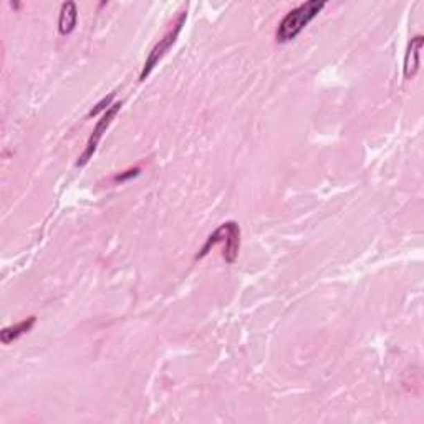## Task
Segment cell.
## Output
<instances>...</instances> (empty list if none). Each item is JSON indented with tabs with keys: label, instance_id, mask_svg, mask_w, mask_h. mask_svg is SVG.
<instances>
[{
	"label": "cell",
	"instance_id": "cell-1",
	"mask_svg": "<svg viewBox=\"0 0 424 424\" xmlns=\"http://www.w3.org/2000/svg\"><path fill=\"white\" fill-rule=\"evenodd\" d=\"M326 2H318V0H310V2L302 3V6L295 7L293 10L288 12L280 22L279 28H277V42L285 44L295 39L299 33L325 8Z\"/></svg>",
	"mask_w": 424,
	"mask_h": 424
},
{
	"label": "cell",
	"instance_id": "cell-2",
	"mask_svg": "<svg viewBox=\"0 0 424 424\" xmlns=\"http://www.w3.org/2000/svg\"><path fill=\"white\" fill-rule=\"evenodd\" d=\"M219 242L224 243V252H222V255H224L225 262L229 264L236 262L239 247H241V228H239L237 222L234 221L224 222V224L214 230L211 236L208 237V241H205L203 249L199 250V254L196 255V259L205 257V255L209 254V250H211L214 246H217Z\"/></svg>",
	"mask_w": 424,
	"mask_h": 424
},
{
	"label": "cell",
	"instance_id": "cell-3",
	"mask_svg": "<svg viewBox=\"0 0 424 424\" xmlns=\"http://www.w3.org/2000/svg\"><path fill=\"white\" fill-rule=\"evenodd\" d=\"M186 19H187V12L183 10L181 14H179L178 19H176V22L171 25L169 30L165 33V37H163V39L159 40L156 45H154V48L151 50L149 57L146 58L145 66H142V71H141V75H140L141 82H145V80L149 77L151 71L154 70V66L158 65L159 60H161V58L166 55L167 50L173 47L174 42L178 40L179 33H181V30H183V25H184V22H186Z\"/></svg>",
	"mask_w": 424,
	"mask_h": 424
},
{
	"label": "cell",
	"instance_id": "cell-4",
	"mask_svg": "<svg viewBox=\"0 0 424 424\" xmlns=\"http://www.w3.org/2000/svg\"><path fill=\"white\" fill-rule=\"evenodd\" d=\"M121 104H123L121 102L120 103H113L111 107L103 113L102 120H100L98 123H96L93 133H91L90 140H88V142H86L85 151H83V154L78 159V166H85L86 163L90 161L91 158H93L95 151H96V148H98L100 141H102V138H103V134L107 133L108 128H110V125L113 123V120H115L116 113L121 110Z\"/></svg>",
	"mask_w": 424,
	"mask_h": 424
},
{
	"label": "cell",
	"instance_id": "cell-5",
	"mask_svg": "<svg viewBox=\"0 0 424 424\" xmlns=\"http://www.w3.org/2000/svg\"><path fill=\"white\" fill-rule=\"evenodd\" d=\"M424 45L423 35L413 37L408 45V52L405 57V78L411 80L418 73L419 63H421V50Z\"/></svg>",
	"mask_w": 424,
	"mask_h": 424
},
{
	"label": "cell",
	"instance_id": "cell-6",
	"mask_svg": "<svg viewBox=\"0 0 424 424\" xmlns=\"http://www.w3.org/2000/svg\"><path fill=\"white\" fill-rule=\"evenodd\" d=\"M77 20H78L77 3L75 2L62 3L60 19H58V32H60L62 35H68V33L73 32L75 25H77Z\"/></svg>",
	"mask_w": 424,
	"mask_h": 424
},
{
	"label": "cell",
	"instance_id": "cell-7",
	"mask_svg": "<svg viewBox=\"0 0 424 424\" xmlns=\"http://www.w3.org/2000/svg\"><path fill=\"white\" fill-rule=\"evenodd\" d=\"M35 322H37L35 317H28L27 320L19 322L17 325L7 326V329L0 331V340H2L3 345H8V343H12L14 340L20 338L25 333H28V331L33 329V325H35Z\"/></svg>",
	"mask_w": 424,
	"mask_h": 424
},
{
	"label": "cell",
	"instance_id": "cell-8",
	"mask_svg": "<svg viewBox=\"0 0 424 424\" xmlns=\"http://www.w3.org/2000/svg\"><path fill=\"white\" fill-rule=\"evenodd\" d=\"M113 98H115V93H111L110 96H108V98H103L102 102H100L98 104H96V107L93 108V110H91L90 113H88V116H96V115H98L100 111H107L108 108L111 107Z\"/></svg>",
	"mask_w": 424,
	"mask_h": 424
},
{
	"label": "cell",
	"instance_id": "cell-9",
	"mask_svg": "<svg viewBox=\"0 0 424 424\" xmlns=\"http://www.w3.org/2000/svg\"><path fill=\"white\" fill-rule=\"evenodd\" d=\"M138 174H140V167H134V169L125 171L123 174L115 176V181L116 183H123V181H126V179H129V178H136Z\"/></svg>",
	"mask_w": 424,
	"mask_h": 424
}]
</instances>
